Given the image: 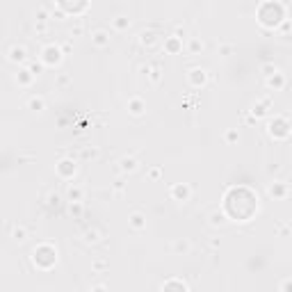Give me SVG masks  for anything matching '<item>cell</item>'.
Returning <instances> with one entry per match:
<instances>
[{"mask_svg": "<svg viewBox=\"0 0 292 292\" xmlns=\"http://www.w3.org/2000/svg\"><path fill=\"white\" fill-rule=\"evenodd\" d=\"M224 215L237 222H247L254 217V212H258V197L256 192H251L249 187H231L224 197Z\"/></svg>", "mask_w": 292, "mask_h": 292, "instance_id": "obj_1", "label": "cell"}, {"mask_svg": "<svg viewBox=\"0 0 292 292\" xmlns=\"http://www.w3.org/2000/svg\"><path fill=\"white\" fill-rule=\"evenodd\" d=\"M256 16H258V23H260L262 28H267V30H276V28L288 18V5L279 3V0H274V3L267 0V3L258 5Z\"/></svg>", "mask_w": 292, "mask_h": 292, "instance_id": "obj_2", "label": "cell"}, {"mask_svg": "<svg viewBox=\"0 0 292 292\" xmlns=\"http://www.w3.org/2000/svg\"><path fill=\"white\" fill-rule=\"evenodd\" d=\"M32 262L39 267V270H51L57 262V249L51 245V242H39L32 251Z\"/></svg>", "mask_w": 292, "mask_h": 292, "instance_id": "obj_3", "label": "cell"}, {"mask_svg": "<svg viewBox=\"0 0 292 292\" xmlns=\"http://www.w3.org/2000/svg\"><path fill=\"white\" fill-rule=\"evenodd\" d=\"M267 135L274 142H285L290 137V119L285 114H274L267 121Z\"/></svg>", "mask_w": 292, "mask_h": 292, "instance_id": "obj_4", "label": "cell"}, {"mask_svg": "<svg viewBox=\"0 0 292 292\" xmlns=\"http://www.w3.org/2000/svg\"><path fill=\"white\" fill-rule=\"evenodd\" d=\"M62 60H64V55H62V51H60V43L51 41V43H46V46L41 48L39 62H41L46 69H55V66H60Z\"/></svg>", "mask_w": 292, "mask_h": 292, "instance_id": "obj_5", "label": "cell"}, {"mask_svg": "<svg viewBox=\"0 0 292 292\" xmlns=\"http://www.w3.org/2000/svg\"><path fill=\"white\" fill-rule=\"evenodd\" d=\"M89 7H91L89 3H66V0H62V3H53V9H57L62 16L66 14V16H73V18L82 16Z\"/></svg>", "mask_w": 292, "mask_h": 292, "instance_id": "obj_6", "label": "cell"}, {"mask_svg": "<svg viewBox=\"0 0 292 292\" xmlns=\"http://www.w3.org/2000/svg\"><path fill=\"white\" fill-rule=\"evenodd\" d=\"M78 160L73 158V155H69V158H62L60 162L55 164V172H57V176L62 178V181H73L76 178V174H78Z\"/></svg>", "mask_w": 292, "mask_h": 292, "instance_id": "obj_7", "label": "cell"}, {"mask_svg": "<svg viewBox=\"0 0 292 292\" xmlns=\"http://www.w3.org/2000/svg\"><path fill=\"white\" fill-rule=\"evenodd\" d=\"M208 82H210V73H208V69L194 66V69L187 71V85L192 87V89H203Z\"/></svg>", "mask_w": 292, "mask_h": 292, "instance_id": "obj_8", "label": "cell"}, {"mask_svg": "<svg viewBox=\"0 0 292 292\" xmlns=\"http://www.w3.org/2000/svg\"><path fill=\"white\" fill-rule=\"evenodd\" d=\"M7 62L9 64H16V66H26L28 62H30V53H28V48L23 46V43H14L7 51Z\"/></svg>", "mask_w": 292, "mask_h": 292, "instance_id": "obj_9", "label": "cell"}, {"mask_svg": "<svg viewBox=\"0 0 292 292\" xmlns=\"http://www.w3.org/2000/svg\"><path fill=\"white\" fill-rule=\"evenodd\" d=\"M192 192L194 189L189 183H174L172 187H169V197L176 203H187L189 199H192Z\"/></svg>", "mask_w": 292, "mask_h": 292, "instance_id": "obj_10", "label": "cell"}, {"mask_svg": "<svg viewBox=\"0 0 292 292\" xmlns=\"http://www.w3.org/2000/svg\"><path fill=\"white\" fill-rule=\"evenodd\" d=\"M91 46L99 48V51H103V48H110L112 43V32L108 30V28H96V30H91Z\"/></svg>", "mask_w": 292, "mask_h": 292, "instance_id": "obj_11", "label": "cell"}, {"mask_svg": "<svg viewBox=\"0 0 292 292\" xmlns=\"http://www.w3.org/2000/svg\"><path fill=\"white\" fill-rule=\"evenodd\" d=\"M116 164H119V172L124 174V176H130V174L139 172V167H142V162L137 160V155H130V153L121 155Z\"/></svg>", "mask_w": 292, "mask_h": 292, "instance_id": "obj_12", "label": "cell"}, {"mask_svg": "<svg viewBox=\"0 0 292 292\" xmlns=\"http://www.w3.org/2000/svg\"><path fill=\"white\" fill-rule=\"evenodd\" d=\"M146 212L144 210H133V212H128V228L130 231H135V233H142L146 231Z\"/></svg>", "mask_w": 292, "mask_h": 292, "instance_id": "obj_13", "label": "cell"}, {"mask_svg": "<svg viewBox=\"0 0 292 292\" xmlns=\"http://www.w3.org/2000/svg\"><path fill=\"white\" fill-rule=\"evenodd\" d=\"M267 194H270V197L274 199V201H279V199H288L290 185L285 183V181H274V183L267 185Z\"/></svg>", "mask_w": 292, "mask_h": 292, "instance_id": "obj_14", "label": "cell"}, {"mask_svg": "<svg viewBox=\"0 0 292 292\" xmlns=\"http://www.w3.org/2000/svg\"><path fill=\"white\" fill-rule=\"evenodd\" d=\"M160 41H162V35L155 30H144L142 35H139V43H142L146 51H155V48L160 46Z\"/></svg>", "mask_w": 292, "mask_h": 292, "instance_id": "obj_15", "label": "cell"}, {"mask_svg": "<svg viewBox=\"0 0 292 292\" xmlns=\"http://www.w3.org/2000/svg\"><path fill=\"white\" fill-rule=\"evenodd\" d=\"M82 242L85 245H101L103 242V237H105V231L103 228H99V226H89V228H85L82 231Z\"/></svg>", "mask_w": 292, "mask_h": 292, "instance_id": "obj_16", "label": "cell"}, {"mask_svg": "<svg viewBox=\"0 0 292 292\" xmlns=\"http://www.w3.org/2000/svg\"><path fill=\"white\" fill-rule=\"evenodd\" d=\"M126 110H128L130 116H142L146 114V101L142 96H130L128 103H126Z\"/></svg>", "mask_w": 292, "mask_h": 292, "instance_id": "obj_17", "label": "cell"}, {"mask_svg": "<svg viewBox=\"0 0 292 292\" xmlns=\"http://www.w3.org/2000/svg\"><path fill=\"white\" fill-rule=\"evenodd\" d=\"M160 46H162V51L167 53V55H178V53L183 51V39L169 35V37L162 39V43H160Z\"/></svg>", "mask_w": 292, "mask_h": 292, "instance_id": "obj_18", "label": "cell"}, {"mask_svg": "<svg viewBox=\"0 0 292 292\" xmlns=\"http://www.w3.org/2000/svg\"><path fill=\"white\" fill-rule=\"evenodd\" d=\"M270 110H272V101L270 99H260L254 103V108H251V119H265V116H270Z\"/></svg>", "mask_w": 292, "mask_h": 292, "instance_id": "obj_19", "label": "cell"}, {"mask_svg": "<svg viewBox=\"0 0 292 292\" xmlns=\"http://www.w3.org/2000/svg\"><path fill=\"white\" fill-rule=\"evenodd\" d=\"M265 85H267V89H272V91H281V89H285V85H288V78H285L283 71H276L274 76L265 78Z\"/></svg>", "mask_w": 292, "mask_h": 292, "instance_id": "obj_20", "label": "cell"}, {"mask_svg": "<svg viewBox=\"0 0 292 292\" xmlns=\"http://www.w3.org/2000/svg\"><path fill=\"white\" fill-rule=\"evenodd\" d=\"M110 26L114 32H128L130 26H133V18H130L128 14H116V16H112Z\"/></svg>", "mask_w": 292, "mask_h": 292, "instance_id": "obj_21", "label": "cell"}, {"mask_svg": "<svg viewBox=\"0 0 292 292\" xmlns=\"http://www.w3.org/2000/svg\"><path fill=\"white\" fill-rule=\"evenodd\" d=\"M208 224H210L212 228H226L231 222H228V217L224 215L222 208H215V210L208 212Z\"/></svg>", "mask_w": 292, "mask_h": 292, "instance_id": "obj_22", "label": "cell"}, {"mask_svg": "<svg viewBox=\"0 0 292 292\" xmlns=\"http://www.w3.org/2000/svg\"><path fill=\"white\" fill-rule=\"evenodd\" d=\"M26 108L30 112H35V114H41V112H46V99H43L41 94H32L30 99L26 101Z\"/></svg>", "mask_w": 292, "mask_h": 292, "instance_id": "obj_23", "label": "cell"}, {"mask_svg": "<svg viewBox=\"0 0 292 292\" xmlns=\"http://www.w3.org/2000/svg\"><path fill=\"white\" fill-rule=\"evenodd\" d=\"M28 237H30V231H28L26 224H14L12 226V240L16 242V245H26Z\"/></svg>", "mask_w": 292, "mask_h": 292, "instance_id": "obj_24", "label": "cell"}, {"mask_svg": "<svg viewBox=\"0 0 292 292\" xmlns=\"http://www.w3.org/2000/svg\"><path fill=\"white\" fill-rule=\"evenodd\" d=\"M172 251L176 256H187L189 251H192V242H189L187 237H176V240L172 242Z\"/></svg>", "mask_w": 292, "mask_h": 292, "instance_id": "obj_25", "label": "cell"}, {"mask_svg": "<svg viewBox=\"0 0 292 292\" xmlns=\"http://www.w3.org/2000/svg\"><path fill=\"white\" fill-rule=\"evenodd\" d=\"M14 82H16L18 87H23V89H28V87H32V82H35V78H32V73L26 69V66H21L18 73L14 76Z\"/></svg>", "mask_w": 292, "mask_h": 292, "instance_id": "obj_26", "label": "cell"}, {"mask_svg": "<svg viewBox=\"0 0 292 292\" xmlns=\"http://www.w3.org/2000/svg\"><path fill=\"white\" fill-rule=\"evenodd\" d=\"M66 199H69V203L82 201V199H85V187L78 183H69V187H66Z\"/></svg>", "mask_w": 292, "mask_h": 292, "instance_id": "obj_27", "label": "cell"}, {"mask_svg": "<svg viewBox=\"0 0 292 292\" xmlns=\"http://www.w3.org/2000/svg\"><path fill=\"white\" fill-rule=\"evenodd\" d=\"M146 76H149L151 87H160V82H162V66H158V64L146 66Z\"/></svg>", "mask_w": 292, "mask_h": 292, "instance_id": "obj_28", "label": "cell"}, {"mask_svg": "<svg viewBox=\"0 0 292 292\" xmlns=\"http://www.w3.org/2000/svg\"><path fill=\"white\" fill-rule=\"evenodd\" d=\"M206 51V41L201 37H189L187 39V53L189 55H201Z\"/></svg>", "mask_w": 292, "mask_h": 292, "instance_id": "obj_29", "label": "cell"}, {"mask_svg": "<svg viewBox=\"0 0 292 292\" xmlns=\"http://www.w3.org/2000/svg\"><path fill=\"white\" fill-rule=\"evenodd\" d=\"M162 292H189V288L178 279H169L167 283L162 285Z\"/></svg>", "mask_w": 292, "mask_h": 292, "instance_id": "obj_30", "label": "cell"}, {"mask_svg": "<svg viewBox=\"0 0 292 292\" xmlns=\"http://www.w3.org/2000/svg\"><path fill=\"white\" fill-rule=\"evenodd\" d=\"M69 215L73 219H82V217H85V203H82V201L69 203Z\"/></svg>", "mask_w": 292, "mask_h": 292, "instance_id": "obj_31", "label": "cell"}, {"mask_svg": "<svg viewBox=\"0 0 292 292\" xmlns=\"http://www.w3.org/2000/svg\"><path fill=\"white\" fill-rule=\"evenodd\" d=\"M26 69L32 73V78H39L43 71H46V66H43L39 60H30V62H28V64H26Z\"/></svg>", "mask_w": 292, "mask_h": 292, "instance_id": "obj_32", "label": "cell"}, {"mask_svg": "<svg viewBox=\"0 0 292 292\" xmlns=\"http://www.w3.org/2000/svg\"><path fill=\"white\" fill-rule=\"evenodd\" d=\"M224 142H226L228 146L237 144L240 142V130L237 128H226V133H224Z\"/></svg>", "mask_w": 292, "mask_h": 292, "instance_id": "obj_33", "label": "cell"}, {"mask_svg": "<svg viewBox=\"0 0 292 292\" xmlns=\"http://www.w3.org/2000/svg\"><path fill=\"white\" fill-rule=\"evenodd\" d=\"M43 203H46V208H57L62 203V194L60 192H48Z\"/></svg>", "mask_w": 292, "mask_h": 292, "instance_id": "obj_34", "label": "cell"}, {"mask_svg": "<svg viewBox=\"0 0 292 292\" xmlns=\"http://www.w3.org/2000/svg\"><path fill=\"white\" fill-rule=\"evenodd\" d=\"M110 270V262L105 260V258H96V260H91V272H96V274H101V272Z\"/></svg>", "mask_w": 292, "mask_h": 292, "instance_id": "obj_35", "label": "cell"}, {"mask_svg": "<svg viewBox=\"0 0 292 292\" xmlns=\"http://www.w3.org/2000/svg\"><path fill=\"white\" fill-rule=\"evenodd\" d=\"M233 51H235V46L233 43H228V41H222V43H217V53L222 57H228V55H233Z\"/></svg>", "mask_w": 292, "mask_h": 292, "instance_id": "obj_36", "label": "cell"}, {"mask_svg": "<svg viewBox=\"0 0 292 292\" xmlns=\"http://www.w3.org/2000/svg\"><path fill=\"white\" fill-rule=\"evenodd\" d=\"M80 158H85V160H91V158H99V149L96 146H80Z\"/></svg>", "mask_w": 292, "mask_h": 292, "instance_id": "obj_37", "label": "cell"}, {"mask_svg": "<svg viewBox=\"0 0 292 292\" xmlns=\"http://www.w3.org/2000/svg\"><path fill=\"white\" fill-rule=\"evenodd\" d=\"M276 71H281V69H279V66H276V64H274V62H265V64H262V66H260V73H262V76H265V78L274 76V73H276Z\"/></svg>", "mask_w": 292, "mask_h": 292, "instance_id": "obj_38", "label": "cell"}, {"mask_svg": "<svg viewBox=\"0 0 292 292\" xmlns=\"http://www.w3.org/2000/svg\"><path fill=\"white\" fill-rule=\"evenodd\" d=\"M69 85H71V76H69V73H57L55 87H69Z\"/></svg>", "mask_w": 292, "mask_h": 292, "instance_id": "obj_39", "label": "cell"}, {"mask_svg": "<svg viewBox=\"0 0 292 292\" xmlns=\"http://www.w3.org/2000/svg\"><path fill=\"white\" fill-rule=\"evenodd\" d=\"M146 176H149L151 181H160V178H162V169H160V167H151Z\"/></svg>", "mask_w": 292, "mask_h": 292, "instance_id": "obj_40", "label": "cell"}, {"mask_svg": "<svg viewBox=\"0 0 292 292\" xmlns=\"http://www.w3.org/2000/svg\"><path fill=\"white\" fill-rule=\"evenodd\" d=\"M35 32L41 37H46L48 32H51V28H48V23H35Z\"/></svg>", "mask_w": 292, "mask_h": 292, "instance_id": "obj_41", "label": "cell"}, {"mask_svg": "<svg viewBox=\"0 0 292 292\" xmlns=\"http://www.w3.org/2000/svg\"><path fill=\"white\" fill-rule=\"evenodd\" d=\"M279 292H292V279H290V276H285V279L281 281Z\"/></svg>", "mask_w": 292, "mask_h": 292, "instance_id": "obj_42", "label": "cell"}, {"mask_svg": "<svg viewBox=\"0 0 292 292\" xmlns=\"http://www.w3.org/2000/svg\"><path fill=\"white\" fill-rule=\"evenodd\" d=\"M82 32H85V28H82V23H78L76 28H71V30H69V39L73 41V39H76V37H80Z\"/></svg>", "mask_w": 292, "mask_h": 292, "instance_id": "obj_43", "label": "cell"}, {"mask_svg": "<svg viewBox=\"0 0 292 292\" xmlns=\"http://www.w3.org/2000/svg\"><path fill=\"white\" fill-rule=\"evenodd\" d=\"M112 189H114L119 197H124V181H114V185H112Z\"/></svg>", "mask_w": 292, "mask_h": 292, "instance_id": "obj_44", "label": "cell"}, {"mask_svg": "<svg viewBox=\"0 0 292 292\" xmlns=\"http://www.w3.org/2000/svg\"><path fill=\"white\" fill-rule=\"evenodd\" d=\"M89 292H108V285H103V283H96V285H91Z\"/></svg>", "mask_w": 292, "mask_h": 292, "instance_id": "obj_45", "label": "cell"}]
</instances>
